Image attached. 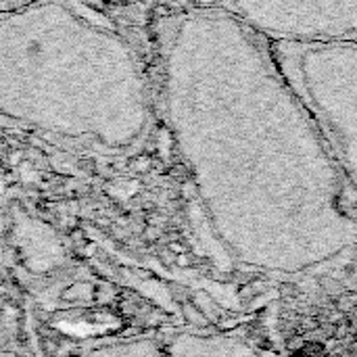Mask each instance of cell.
<instances>
[{
    "instance_id": "1",
    "label": "cell",
    "mask_w": 357,
    "mask_h": 357,
    "mask_svg": "<svg viewBox=\"0 0 357 357\" xmlns=\"http://www.w3.org/2000/svg\"><path fill=\"white\" fill-rule=\"evenodd\" d=\"M176 149L226 251L303 276L357 251V190L284 77L232 10L176 19L163 52Z\"/></svg>"
},
{
    "instance_id": "2",
    "label": "cell",
    "mask_w": 357,
    "mask_h": 357,
    "mask_svg": "<svg viewBox=\"0 0 357 357\" xmlns=\"http://www.w3.org/2000/svg\"><path fill=\"white\" fill-rule=\"evenodd\" d=\"M65 6L27 0L0 13V113L126 149L149 121L140 67L121 38Z\"/></svg>"
},
{
    "instance_id": "3",
    "label": "cell",
    "mask_w": 357,
    "mask_h": 357,
    "mask_svg": "<svg viewBox=\"0 0 357 357\" xmlns=\"http://www.w3.org/2000/svg\"><path fill=\"white\" fill-rule=\"evenodd\" d=\"M276 63L357 190V42H287Z\"/></svg>"
},
{
    "instance_id": "4",
    "label": "cell",
    "mask_w": 357,
    "mask_h": 357,
    "mask_svg": "<svg viewBox=\"0 0 357 357\" xmlns=\"http://www.w3.org/2000/svg\"><path fill=\"white\" fill-rule=\"evenodd\" d=\"M230 10L282 42H357V0H232Z\"/></svg>"
},
{
    "instance_id": "5",
    "label": "cell",
    "mask_w": 357,
    "mask_h": 357,
    "mask_svg": "<svg viewBox=\"0 0 357 357\" xmlns=\"http://www.w3.org/2000/svg\"><path fill=\"white\" fill-rule=\"evenodd\" d=\"M174 354H184V356H195V354H209V356H241V354H253L251 347L224 339V337H197V335H186L176 341V345L169 349Z\"/></svg>"
}]
</instances>
